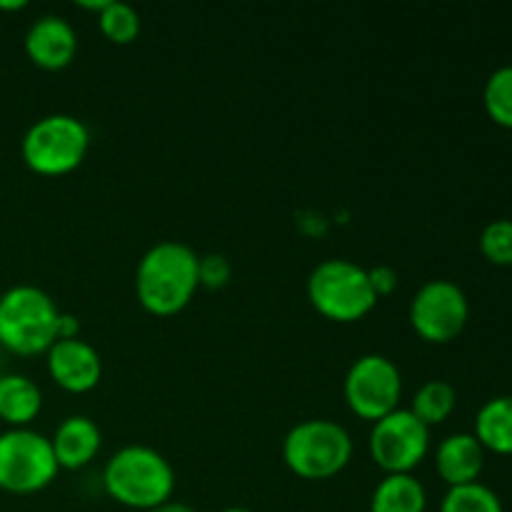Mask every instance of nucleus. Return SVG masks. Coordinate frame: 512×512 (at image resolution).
Returning <instances> with one entry per match:
<instances>
[{
    "mask_svg": "<svg viewBox=\"0 0 512 512\" xmlns=\"http://www.w3.org/2000/svg\"><path fill=\"white\" fill-rule=\"evenodd\" d=\"M198 255L175 240L153 245L135 270V293L153 315H175L193 300L200 288Z\"/></svg>",
    "mask_w": 512,
    "mask_h": 512,
    "instance_id": "obj_1",
    "label": "nucleus"
},
{
    "mask_svg": "<svg viewBox=\"0 0 512 512\" xmlns=\"http://www.w3.org/2000/svg\"><path fill=\"white\" fill-rule=\"evenodd\" d=\"M103 485L110 498L125 508L153 510L173 495L175 473L158 450L128 445L108 460Z\"/></svg>",
    "mask_w": 512,
    "mask_h": 512,
    "instance_id": "obj_2",
    "label": "nucleus"
},
{
    "mask_svg": "<svg viewBox=\"0 0 512 512\" xmlns=\"http://www.w3.org/2000/svg\"><path fill=\"white\" fill-rule=\"evenodd\" d=\"M60 310L45 290L15 285L0 295V348L15 355L48 353L58 340Z\"/></svg>",
    "mask_w": 512,
    "mask_h": 512,
    "instance_id": "obj_3",
    "label": "nucleus"
},
{
    "mask_svg": "<svg viewBox=\"0 0 512 512\" xmlns=\"http://www.w3.org/2000/svg\"><path fill=\"white\" fill-rule=\"evenodd\" d=\"M308 298L323 318L335 323H355L378 303L370 273L353 260H323L308 278Z\"/></svg>",
    "mask_w": 512,
    "mask_h": 512,
    "instance_id": "obj_4",
    "label": "nucleus"
},
{
    "mask_svg": "<svg viewBox=\"0 0 512 512\" xmlns=\"http://www.w3.org/2000/svg\"><path fill=\"white\" fill-rule=\"evenodd\" d=\"M353 455V440L333 420H303L283 440V460L298 478L328 480L345 470Z\"/></svg>",
    "mask_w": 512,
    "mask_h": 512,
    "instance_id": "obj_5",
    "label": "nucleus"
},
{
    "mask_svg": "<svg viewBox=\"0 0 512 512\" xmlns=\"http://www.w3.org/2000/svg\"><path fill=\"white\" fill-rule=\"evenodd\" d=\"M90 148V133L75 115L53 113L35 120L23 135V160L33 173L58 178L73 173L85 160Z\"/></svg>",
    "mask_w": 512,
    "mask_h": 512,
    "instance_id": "obj_6",
    "label": "nucleus"
},
{
    "mask_svg": "<svg viewBox=\"0 0 512 512\" xmlns=\"http://www.w3.org/2000/svg\"><path fill=\"white\" fill-rule=\"evenodd\" d=\"M58 470L50 438L30 428L0 433V490L13 495L40 493L53 483Z\"/></svg>",
    "mask_w": 512,
    "mask_h": 512,
    "instance_id": "obj_7",
    "label": "nucleus"
},
{
    "mask_svg": "<svg viewBox=\"0 0 512 512\" xmlns=\"http://www.w3.org/2000/svg\"><path fill=\"white\" fill-rule=\"evenodd\" d=\"M403 395V378L398 365L378 353L363 355L345 375V403L358 418L378 423L398 410Z\"/></svg>",
    "mask_w": 512,
    "mask_h": 512,
    "instance_id": "obj_8",
    "label": "nucleus"
},
{
    "mask_svg": "<svg viewBox=\"0 0 512 512\" xmlns=\"http://www.w3.org/2000/svg\"><path fill=\"white\" fill-rule=\"evenodd\" d=\"M428 450L430 428L410 410H393L370 430V455L388 475H410L423 463Z\"/></svg>",
    "mask_w": 512,
    "mask_h": 512,
    "instance_id": "obj_9",
    "label": "nucleus"
},
{
    "mask_svg": "<svg viewBox=\"0 0 512 512\" xmlns=\"http://www.w3.org/2000/svg\"><path fill=\"white\" fill-rule=\"evenodd\" d=\"M468 318V295L453 280H430L410 305V325L425 343H450L463 333Z\"/></svg>",
    "mask_w": 512,
    "mask_h": 512,
    "instance_id": "obj_10",
    "label": "nucleus"
},
{
    "mask_svg": "<svg viewBox=\"0 0 512 512\" xmlns=\"http://www.w3.org/2000/svg\"><path fill=\"white\" fill-rule=\"evenodd\" d=\"M48 373L68 393H88L100 383L103 360L85 340H55L48 350Z\"/></svg>",
    "mask_w": 512,
    "mask_h": 512,
    "instance_id": "obj_11",
    "label": "nucleus"
},
{
    "mask_svg": "<svg viewBox=\"0 0 512 512\" xmlns=\"http://www.w3.org/2000/svg\"><path fill=\"white\" fill-rule=\"evenodd\" d=\"M25 53L38 68L63 70L78 53V35L60 15H43L25 33Z\"/></svg>",
    "mask_w": 512,
    "mask_h": 512,
    "instance_id": "obj_12",
    "label": "nucleus"
},
{
    "mask_svg": "<svg viewBox=\"0 0 512 512\" xmlns=\"http://www.w3.org/2000/svg\"><path fill=\"white\" fill-rule=\"evenodd\" d=\"M435 465L438 475L450 488L478 483L485 468V450L473 433H455L440 443Z\"/></svg>",
    "mask_w": 512,
    "mask_h": 512,
    "instance_id": "obj_13",
    "label": "nucleus"
},
{
    "mask_svg": "<svg viewBox=\"0 0 512 512\" xmlns=\"http://www.w3.org/2000/svg\"><path fill=\"white\" fill-rule=\"evenodd\" d=\"M100 443H103V438H100L98 425L90 418H85V415H70V418H65L58 425L53 438H50L58 468L65 470L85 468L98 455Z\"/></svg>",
    "mask_w": 512,
    "mask_h": 512,
    "instance_id": "obj_14",
    "label": "nucleus"
},
{
    "mask_svg": "<svg viewBox=\"0 0 512 512\" xmlns=\"http://www.w3.org/2000/svg\"><path fill=\"white\" fill-rule=\"evenodd\" d=\"M43 408V393L30 378L18 373L0 375V420L10 428H28Z\"/></svg>",
    "mask_w": 512,
    "mask_h": 512,
    "instance_id": "obj_15",
    "label": "nucleus"
},
{
    "mask_svg": "<svg viewBox=\"0 0 512 512\" xmlns=\"http://www.w3.org/2000/svg\"><path fill=\"white\" fill-rule=\"evenodd\" d=\"M475 438L495 455H512V395L488 400L475 418Z\"/></svg>",
    "mask_w": 512,
    "mask_h": 512,
    "instance_id": "obj_16",
    "label": "nucleus"
},
{
    "mask_svg": "<svg viewBox=\"0 0 512 512\" xmlns=\"http://www.w3.org/2000/svg\"><path fill=\"white\" fill-rule=\"evenodd\" d=\"M428 495L413 475H385L370 500V512H425Z\"/></svg>",
    "mask_w": 512,
    "mask_h": 512,
    "instance_id": "obj_17",
    "label": "nucleus"
},
{
    "mask_svg": "<svg viewBox=\"0 0 512 512\" xmlns=\"http://www.w3.org/2000/svg\"><path fill=\"white\" fill-rule=\"evenodd\" d=\"M455 403H458V395H455L453 385L445 383V380H428V383L415 393L410 413H413L423 425L433 428V425L445 423V420L453 415Z\"/></svg>",
    "mask_w": 512,
    "mask_h": 512,
    "instance_id": "obj_18",
    "label": "nucleus"
},
{
    "mask_svg": "<svg viewBox=\"0 0 512 512\" xmlns=\"http://www.w3.org/2000/svg\"><path fill=\"white\" fill-rule=\"evenodd\" d=\"M483 103L495 125L512 130V65H503L490 75L483 90Z\"/></svg>",
    "mask_w": 512,
    "mask_h": 512,
    "instance_id": "obj_19",
    "label": "nucleus"
},
{
    "mask_svg": "<svg viewBox=\"0 0 512 512\" xmlns=\"http://www.w3.org/2000/svg\"><path fill=\"white\" fill-rule=\"evenodd\" d=\"M100 33L115 45H130L140 35V15L128 3H105L98 13Z\"/></svg>",
    "mask_w": 512,
    "mask_h": 512,
    "instance_id": "obj_20",
    "label": "nucleus"
},
{
    "mask_svg": "<svg viewBox=\"0 0 512 512\" xmlns=\"http://www.w3.org/2000/svg\"><path fill=\"white\" fill-rule=\"evenodd\" d=\"M440 512H505V508L495 490L483 483H470L450 488L440 505Z\"/></svg>",
    "mask_w": 512,
    "mask_h": 512,
    "instance_id": "obj_21",
    "label": "nucleus"
},
{
    "mask_svg": "<svg viewBox=\"0 0 512 512\" xmlns=\"http://www.w3.org/2000/svg\"><path fill=\"white\" fill-rule=\"evenodd\" d=\"M480 253L493 265H512V220L500 218L485 225L480 235Z\"/></svg>",
    "mask_w": 512,
    "mask_h": 512,
    "instance_id": "obj_22",
    "label": "nucleus"
},
{
    "mask_svg": "<svg viewBox=\"0 0 512 512\" xmlns=\"http://www.w3.org/2000/svg\"><path fill=\"white\" fill-rule=\"evenodd\" d=\"M230 273H233V268L223 255H205L198 260V278L205 288H223L230 280Z\"/></svg>",
    "mask_w": 512,
    "mask_h": 512,
    "instance_id": "obj_23",
    "label": "nucleus"
},
{
    "mask_svg": "<svg viewBox=\"0 0 512 512\" xmlns=\"http://www.w3.org/2000/svg\"><path fill=\"white\" fill-rule=\"evenodd\" d=\"M370 283H373V290L375 295H388L393 293L395 285H398V275H395V270L390 268H375L370 270Z\"/></svg>",
    "mask_w": 512,
    "mask_h": 512,
    "instance_id": "obj_24",
    "label": "nucleus"
},
{
    "mask_svg": "<svg viewBox=\"0 0 512 512\" xmlns=\"http://www.w3.org/2000/svg\"><path fill=\"white\" fill-rule=\"evenodd\" d=\"M148 512H198V510L190 508V505H185V503H175V500H168V503L158 505V508H153Z\"/></svg>",
    "mask_w": 512,
    "mask_h": 512,
    "instance_id": "obj_25",
    "label": "nucleus"
},
{
    "mask_svg": "<svg viewBox=\"0 0 512 512\" xmlns=\"http://www.w3.org/2000/svg\"><path fill=\"white\" fill-rule=\"evenodd\" d=\"M25 0H15V3H0V10H23L25 8Z\"/></svg>",
    "mask_w": 512,
    "mask_h": 512,
    "instance_id": "obj_26",
    "label": "nucleus"
},
{
    "mask_svg": "<svg viewBox=\"0 0 512 512\" xmlns=\"http://www.w3.org/2000/svg\"><path fill=\"white\" fill-rule=\"evenodd\" d=\"M220 512H253V510H248V508H225V510H220Z\"/></svg>",
    "mask_w": 512,
    "mask_h": 512,
    "instance_id": "obj_27",
    "label": "nucleus"
}]
</instances>
